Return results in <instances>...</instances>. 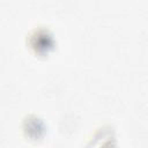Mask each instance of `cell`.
<instances>
[{"mask_svg":"<svg viewBox=\"0 0 148 148\" xmlns=\"http://www.w3.org/2000/svg\"><path fill=\"white\" fill-rule=\"evenodd\" d=\"M31 45L38 52H47L53 45L52 36L49 34V31H45V30L36 31V34L32 36Z\"/></svg>","mask_w":148,"mask_h":148,"instance_id":"6da1fadb","label":"cell"}]
</instances>
